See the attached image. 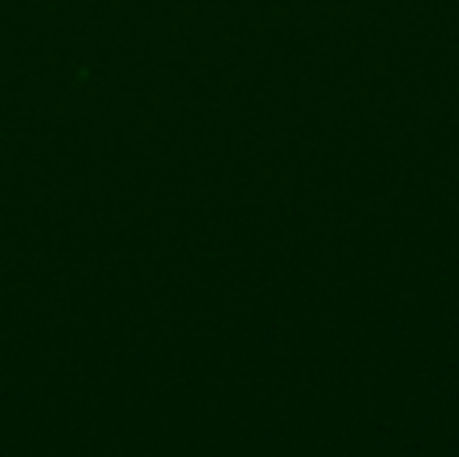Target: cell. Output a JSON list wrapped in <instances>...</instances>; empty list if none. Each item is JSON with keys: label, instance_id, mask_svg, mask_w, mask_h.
<instances>
[]
</instances>
